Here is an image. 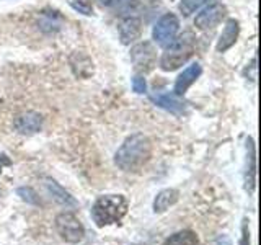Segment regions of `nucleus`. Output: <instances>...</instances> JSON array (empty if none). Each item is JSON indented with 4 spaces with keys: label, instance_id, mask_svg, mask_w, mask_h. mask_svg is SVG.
Listing matches in <instances>:
<instances>
[{
    "label": "nucleus",
    "instance_id": "0eeeda50",
    "mask_svg": "<svg viewBox=\"0 0 261 245\" xmlns=\"http://www.w3.org/2000/svg\"><path fill=\"white\" fill-rule=\"evenodd\" d=\"M225 15H227L225 5H222V4H212L207 8H204V10L198 16H196L194 24L199 30H211V28L217 27V24L225 18Z\"/></svg>",
    "mask_w": 261,
    "mask_h": 245
},
{
    "label": "nucleus",
    "instance_id": "ddd939ff",
    "mask_svg": "<svg viewBox=\"0 0 261 245\" xmlns=\"http://www.w3.org/2000/svg\"><path fill=\"white\" fill-rule=\"evenodd\" d=\"M247 170H245V188L250 194L255 191V182H256V159H255V144H253V139L248 137L247 141Z\"/></svg>",
    "mask_w": 261,
    "mask_h": 245
},
{
    "label": "nucleus",
    "instance_id": "2eb2a0df",
    "mask_svg": "<svg viewBox=\"0 0 261 245\" xmlns=\"http://www.w3.org/2000/svg\"><path fill=\"white\" fill-rule=\"evenodd\" d=\"M46 188H47V191L53 194V198L59 204H62V206H65V208H77V201L73 200V196H70V193L65 191L61 185H57L56 182H53V180H47Z\"/></svg>",
    "mask_w": 261,
    "mask_h": 245
},
{
    "label": "nucleus",
    "instance_id": "f8f14e48",
    "mask_svg": "<svg viewBox=\"0 0 261 245\" xmlns=\"http://www.w3.org/2000/svg\"><path fill=\"white\" fill-rule=\"evenodd\" d=\"M239 35H240V24L235 18H230L227 20L225 27L222 30V35H220L219 41H217V51L219 53H225L227 49H230L235 43L237 39H239Z\"/></svg>",
    "mask_w": 261,
    "mask_h": 245
},
{
    "label": "nucleus",
    "instance_id": "9b49d317",
    "mask_svg": "<svg viewBox=\"0 0 261 245\" xmlns=\"http://www.w3.org/2000/svg\"><path fill=\"white\" fill-rule=\"evenodd\" d=\"M142 33V21L137 16H126L119 23V38L122 44H130Z\"/></svg>",
    "mask_w": 261,
    "mask_h": 245
},
{
    "label": "nucleus",
    "instance_id": "a211bd4d",
    "mask_svg": "<svg viewBox=\"0 0 261 245\" xmlns=\"http://www.w3.org/2000/svg\"><path fill=\"white\" fill-rule=\"evenodd\" d=\"M70 5L73 10L84 15H92L93 13V5L90 0H70Z\"/></svg>",
    "mask_w": 261,
    "mask_h": 245
},
{
    "label": "nucleus",
    "instance_id": "6ab92c4d",
    "mask_svg": "<svg viewBox=\"0 0 261 245\" xmlns=\"http://www.w3.org/2000/svg\"><path fill=\"white\" fill-rule=\"evenodd\" d=\"M133 88H134L136 93H145V90H147L145 79L142 76H136L133 79Z\"/></svg>",
    "mask_w": 261,
    "mask_h": 245
},
{
    "label": "nucleus",
    "instance_id": "f03ea898",
    "mask_svg": "<svg viewBox=\"0 0 261 245\" xmlns=\"http://www.w3.org/2000/svg\"><path fill=\"white\" fill-rule=\"evenodd\" d=\"M129 201L122 194L100 196L92 208V219L96 227H106L111 224H121L122 217L127 214Z\"/></svg>",
    "mask_w": 261,
    "mask_h": 245
},
{
    "label": "nucleus",
    "instance_id": "aec40b11",
    "mask_svg": "<svg viewBox=\"0 0 261 245\" xmlns=\"http://www.w3.org/2000/svg\"><path fill=\"white\" fill-rule=\"evenodd\" d=\"M239 245H250V229H248V220L245 219L243 220V226H242V239Z\"/></svg>",
    "mask_w": 261,
    "mask_h": 245
},
{
    "label": "nucleus",
    "instance_id": "4be33fe9",
    "mask_svg": "<svg viewBox=\"0 0 261 245\" xmlns=\"http://www.w3.org/2000/svg\"><path fill=\"white\" fill-rule=\"evenodd\" d=\"M98 2H100L101 5H111L113 0H98Z\"/></svg>",
    "mask_w": 261,
    "mask_h": 245
},
{
    "label": "nucleus",
    "instance_id": "423d86ee",
    "mask_svg": "<svg viewBox=\"0 0 261 245\" xmlns=\"http://www.w3.org/2000/svg\"><path fill=\"white\" fill-rule=\"evenodd\" d=\"M130 61L134 64V69L139 74H145L150 72L157 61V53H155V47L149 41H144V43H139L133 47L130 51Z\"/></svg>",
    "mask_w": 261,
    "mask_h": 245
},
{
    "label": "nucleus",
    "instance_id": "6e6552de",
    "mask_svg": "<svg viewBox=\"0 0 261 245\" xmlns=\"http://www.w3.org/2000/svg\"><path fill=\"white\" fill-rule=\"evenodd\" d=\"M150 100L157 106H160V108L173 113L176 116H181V114H185V111H186V103L175 93L155 92V93H150Z\"/></svg>",
    "mask_w": 261,
    "mask_h": 245
},
{
    "label": "nucleus",
    "instance_id": "f257e3e1",
    "mask_svg": "<svg viewBox=\"0 0 261 245\" xmlns=\"http://www.w3.org/2000/svg\"><path fill=\"white\" fill-rule=\"evenodd\" d=\"M152 157V141L142 133L126 137L118 152L114 154V163L127 174H136Z\"/></svg>",
    "mask_w": 261,
    "mask_h": 245
},
{
    "label": "nucleus",
    "instance_id": "7ed1b4c3",
    "mask_svg": "<svg viewBox=\"0 0 261 245\" xmlns=\"http://www.w3.org/2000/svg\"><path fill=\"white\" fill-rule=\"evenodd\" d=\"M194 54V41L190 35H185L181 38H175V41L170 46H167V51L163 53L160 59V67L167 72L176 70L181 67L185 62Z\"/></svg>",
    "mask_w": 261,
    "mask_h": 245
},
{
    "label": "nucleus",
    "instance_id": "dca6fc26",
    "mask_svg": "<svg viewBox=\"0 0 261 245\" xmlns=\"http://www.w3.org/2000/svg\"><path fill=\"white\" fill-rule=\"evenodd\" d=\"M163 245H199V237L196 232L186 229V231H179L163 242Z\"/></svg>",
    "mask_w": 261,
    "mask_h": 245
},
{
    "label": "nucleus",
    "instance_id": "39448f33",
    "mask_svg": "<svg viewBox=\"0 0 261 245\" xmlns=\"http://www.w3.org/2000/svg\"><path fill=\"white\" fill-rule=\"evenodd\" d=\"M178 30H179V21L176 18V15H173V13L163 15L153 27V31H152L153 41L160 47H167L175 41V38L178 35Z\"/></svg>",
    "mask_w": 261,
    "mask_h": 245
},
{
    "label": "nucleus",
    "instance_id": "9d476101",
    "mask_svg": "<svg viewBox=\"0 0 261 245\" xmlns=\"http://www.w3.org/2000/svg\"><path fill=\"white\" fill-rule=\"evenodd\" d=\"M201 72H202V67L198 62L191 64L190 67H186L181 74H179V77L175 82L173 93L178 95V96L185 95L188 92V88H190L194 84V82L198 80V77L201 76Z\"/></svg>",
    "mask_w": 261,
    "mask_h": 245
},
{
    "label": "nucleus",
    "instance_id": "f3484780",
    "mask_svg": "<svg viewBox=\"0 0 261 245\" xmlns=\"http://www.w3.org/2000/svg\"><path fill=\"white\" fill-rule=\"evenodd\" d=\"M206 2L207 0H181V4H179V10H181V13L185 16H190L191 13H194Z\"/></svg>",
    "mask_w": 261,
    "mask_h": 245
},
{
    "label": "nucleus",
    "instance_id": "4468645a",
    "mask_svg": "<svg viewBox=\"0 0 261 245\" xmlns=\"http://www.w3.org/2000/svg\"><path fill=\"white\" fill-rule=\"evenodd\" d=\"M179 200V191L175 188H167V190H162L153 200V212H165L170 209L173 204H176Z\"/></svg>",
    "mask_w": 261,
    "mask_h": 245
},
{
    "label": "nucleus",
    "instance_id": "1a4fd4ad",
    "mask_svg": "<svg viewBox=\"0 0 261 245\" xmlns=\"http://www.w3.org/2000/svg\"><path fill=\"white\" fill-rule=\"evenodd\" d=\"M41 128H43V116L35 111L23 113L15 119V129L20 134H35L38 131H41Z\"/></svg>",
    "mask_w": 261,
    "mask_h": 245
},
{
    "label": "nucleus",
    "instance_id": "20e7f679",
    "mask_svg": "<svg viewBox=\"0 0 261 245\" xmlns=\"http://www.w3.org/2000/svg\"><path fill=\"white\" fill-rule=\"evenodd\" d=\"M56 232L67 243H79L85 237V227L80 223V219L72 212H61L54 220Z\"/></svg>",
    "mask_w": 261,
    "mask_h": 245
},
{
    "label": "nucleus",
    "instance_id": "412c9836",
    "mask_svg": "<svg viewBox=\"0 0 261 245\" xmlns=\"http://www.w3.org/2000/svg\"><path fill=\"white\" fill-rule=\"evenodd\" d=\"M10 165H12V159L8 157L7 154L0 152V174H2V170H4L5 167H10Z\"/></svg>",
    "mask_w": 261,
    "mask_h": 245
}]
</instances>
